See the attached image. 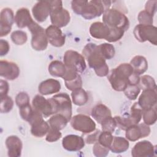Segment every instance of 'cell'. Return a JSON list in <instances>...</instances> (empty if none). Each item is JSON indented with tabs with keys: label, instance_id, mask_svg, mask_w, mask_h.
I'll use <instances>...</instances> for the list:
<instances>
[{
	"label": "cell",
	"instance_id": "obj_28",
	"mask_svg": "<svg viewBox=\"0 0 157 157\" xmlns=\"http://www.w3.org/2000/svg\"><path fill=\"white\" fill-rule=\"evenodd\" d=\"M130 64L133 68L134 72L138 75L144 74L148 69V61L144 56L141 55L134 56L130 61Z\"/></svg>",
	"mask_w": 157,
	"mask_h": 157
},
{
	"label": "cell",
	"instance_id": "obj_33",
	"mask_svg": "<svg viewBox=\"0 0 157 157\" xmlns=\"http://www.w3.org/2000/svg\"><path fill=\"white\" fill-rule=\"evenodd\" d=\"M98 47L99 53L105 60L111 59L114 57L115 50L112 44L109 43H102L98 45Z\"/></svg>",
	"mask_w": 157,
	"mask_h": 157
},
{
	"label": "cell",
	"instance_id": "obj_48",
	"mask_svg": "<svg viewBox=\"0 0 157 157\" xmlns=\"http://www.w3.org/2000/svg\"><path fill=\"white\" fill-rule=\"evenodd\" d=\"M156 3L157 1L156 0L148 1L145 6V10L154 16L156 11Z\"/></svg>",
	"mask_w": 157,
	"mask_h": 157
},
{
	"label": "cell",
	"instance_id": "obj_31",
	"mask_svg": "<svg viewBox=\"0 0 157 157\" xmlns=\"http://www.w3.org/2000/svg\"><path fill=\"white\" fill-rule=\"evenodd\" d=\"M69 120L62 114H53L48 120L50 127L59 131L63 129L67 125Z\"/></svg>",
	"mask_w": 157,
	"mask_h": 157
},
{
	"label": "cell",
	"instance_id": "obj_13",
	"mask_svg": "<svg viewBox=\"0 0 157 157\" xmlns=\"http://www.w3.org/2000/svg\"><path fill=\"white\" fill-rule=\"evenodd\" d=\"M32 106L34 110L40 113L43 117L47 118L54 114L53 108L49 99L36 94L33 99Z\"/></svg>",
	"mask_w": 157,
	"mask_h": 157
},
{
	"label": "cell",
	"instance_id": "obj_12",
	"mask_svg": "<svg viewBox=\"0 0 157 157\" xmlns=\"http://www.w3.org/2000/svg\"><path fill=\"white\" fill-rule=\"evenodd\" d=\"M43 118L40 113L34 110V113L28 123L31 127V133L34 137H44L47 134L50 128L48 123L45 121Z\"/></svg>",
	"mask_w": 157,
	"mask_h": 157
},
{
	"label": "cell",
	"instance_id": "obj_39",
	"mask_svg": "<svg viewBox=\"0 0 157 157\" xmlns=\"http://www.w3.org/2000/svg\"><path fill=\"white\" fill-rule=\"evenodd\" d=\"M100 124L103 131H107L111 133H113L117 128L116 121L114 117H112V116L104 118Z\"/></svg>",
	"mask_w": 157,
	"mask_h": 157
},
{
	"label": "cell",
	"instance_id": "obj_23",
	"mask_svg": "<svg viewBox=\"0 0 157 157\" xmlns=\"http://www.w3.org/2000/svg\"><path fill=\"white\" fill-rule=\"evenodd\" d=\"M7 148V155L10 157H19L21 155L23 143L17 136H8L5 141Z\"/></svg>",
	"mask_w": 157,
	"mask_h": 157
},
{
	"label": "cell",
	"instance_id": "obj_19",
	"mask_svg": "<svg viewBox=\"0 0 157 157\" xmlns=\"http://www.w3.org/2000/svg\"><path fill=\"white\" fill-rule=\"evenodd\" d=\"M20 69L17 64L12 61L1 60L0 75L8 80H13L20 75Z\"/></svg>",
	"mask_w": 157,
	"mask_h": 157
},
{
	"label": "cell",
	"instance_id": "obj_42",
	"mask_svg": "<svg viewBox=\"0 0 157 157\" xmlns=\"http://www.w3.org/2000/svg\"><path fill=\"white\" fill-rule=\"evenodd\" d=\"M110 34L105 39L109 42H115L119 40L123 37L125 32L123 29L117 28H110Z\"/></svg>",
	"mask_w": 157,
	"mask_h": 157
},
{
	"label": "cell",
	"instance_id": "obj_5",
	"mask_svg": "<svg viewBox=\"0 0 157 157\" xmlns=\"http://www.w3.org/2000/svg\"><path fill=\"white\" fill-rule=\"evenodd\" d=\"M51 12L50 20L53 25L58 28H63L68 25L71 20L69 11L63 7L61 1H50Z\"/></svg>",
	"mask_w": 157,
	"mask_h": 157
},
{
	"label": "cell",
	"instance_id": "obj_8",
	"mask_svg": "<svg viewBox=\"0 0 157 157\" xmlns=\"http://www.w3.org/2000/svg\"><path fill=\"white\" fill-rule=\"evenodd\" d=\"M28 28L31 33V44L33 48L36 51L45 50L48 44L45 29L35 21H33Z\"/></svg>",
	"mask_w": 157,
	"mask_h": 157
},
{
	"label": "cell",
	"instance_id": "obj_3",
	"mask_svg": "<svg viewBox=\"0 0 157 157\" xmlns=\"http://www.w3.org/2000/svg\"><path fill=\"white\" fill-rule=\"evenodd\" d=\"M82 55L86 60L90 67L92 68L99 77H105L109 72L105 59L99 53L98 45L92 42L85 45L82 50Z\"/></svg>",
	"mask_w": 157,
	"mask_h": 157
},
{
	"label": "cell",
	"instance_id": "obj_36",
	"mask_svg": "<svg viewBox=\"0 0 157 157\" xmlns=\"http://www.w3.org/2000/svg\"><path fill=\"white\" fill-rule=\"evenodd\" d=\"M10 38L12 41L17 45L25 44L28 40L26 33L21 30H16L12 32L10 35Z\"/></svg>",
	"mask_w": 157,
	"mask_h": 157
},
{
	"label": "cell",
	"instance_id": "obj_41",
	"mask_svg": "<svg viewBox=\"0 0 157 157\" xmlns=\"http://www.w3.org/2000/svg\"><path fill=\"white\" fill-rule=\"evenodd\" d=\"M19 113L23 120L29 122L34 113V109L30 104H28L19 107Z\"/></svg>",
	"mask_w": 157,
	"mask_h": 157
},
{
	"label": "cell",
	"instance_id": "obj_15",
	"mask_svg": "<svg viewBox=\"0 0 157 157\" xmlns=\"http://www.w3.org/2000/svg\"><path fill=\"white\" fill-rule=\"evenodd\" d=\"M156 146L150 141L144 140L136 143L131 150L133 157H151L156 155Z\"/></svg>",
	"mask_w": 157,
	"mask_h": 157
},
{
	"label": "cell",
	"instance_id": "obj_14",
	"mask_svg": "<svg viewBox=\"0 0 157 157\" xmlns=\"http://www.w3.org/2000/svg\"><path fill=\"white\" fill-rule=\"evenodd\" d=\"M125 131L126 139L129 141L135 142L141 138L148 136L151 129L148 125L144 123L132 125L128 128Z\"/></svg>",
	"mask_w": 157,
	"mask_h": 157
},
{
	"label": "cell",
	"instance_id": "obj_7",
	"mask_svg": "<svg viewBox=\"0 0 157 157\" xmlns=\"http://www.w3.org/2000/svg\"><path fill=\"white\" fill-rule=\"evenodd\" d=\"M142 117V110L136 102L131 106L129 114L123 117L115 116L114 118L117 123V127L125 131L129 126L138 124Z\"/></svg>",
	"mask_w": 157,
	"mask_h": 157
},
{
	"label": "cell",
	"instance_id": "obj_21",
	"mask_svg": "<svg viewBox=\"0 0 157 157\" xmlns=\"http://www.w3.org/2000/svg\"><path fill=\"white\" fill-rule=\"evenodd\" d=\"M156 90L148 89L142 91V93L139 98L137 104L143 111L156 106Z\"/></svg>",
	"mask_w": 157,
	"mask_h": 157
},
{
	"label": "cell",
	"instance_id": "obj_16",
	"mask_svg": "<svg viewBox=\"0 0 157 157\" xmlns=\"http://www.w3.org/2000/svg\"><path fill=\"white\" fill-rule=\"evenodd\" d=\"M13 10L8 7L4 8L0 13V36L1 37L7 36L12 29L14 21Z\"/></svg>",
	"mask_w": 157,
	"mask_h": 157
},
{
	"label": "cell",
	"instance_id": "obj_29",
	"mask_svg": "<svg viewBox=\"0 0 157 157\" xmlns=\"http://www.w3.org/2000/svg\"><path fill=\"white\" fill-rule=\"evenodd\" d=\"M129 147V142L127 139L121 136H113L110 150L114 153H122L128 150Z\"/></svg>",
	"mask_w": 157,
	"mask_h": 157
},
{
	"label": "cell",
	"instance_id": "obj_17",
	"mask_svg": "<svg viewBox=\"0 0 157 157\" xmlns=\"http://www.w3.org/2000/svg\"><path fill=\"white\" fill-rule=\"evenodd\" d=\"M51 3L50 1H37L32 8V13L34 19L42 23L46 20L50 15Z\"/></svg>",
	"mask_w": 157,
	"mask_h": 157
},
{
	"label": "cell",
	"instance_id": "obj_6",
	"mask_svg": "<svg viewBox=\"0 0 157 157\" xmlns=\"http://www.w3.org/2000/svg\"><path fill=\"white\" fill-rule=\"evenodd\" d=\"M49 100L52 104L54 114H62L70 121L72 117V101L69 94L66 93H60L54 95Z\"/></svg>",
	"mask_w": 157,
	"mask_h": 157
},
{
	"label": "cell",
	"instance_id": "obj_44",
	"mask_svg": "<svg viewBox=\"0 0 157 157\" xmlns=\"http://www.w3.org/2000/svg\"><path fill=\"white\" fill-rule=\"evenodd\" d=\"M109 151L110 149L109 148L102 145L98 142L94 144L93 147V153L97 157H105L109 154Z\"/></svg>",
	"mask_w": 157,
	"mask_h": 157
},
{
	"label": "cell",
	"instance_id": "obj_50",
	"mask_svg": "<svg viewBox=\"0 0 157 157\" xmlns=\"http://www.w3.org/2000/svg\"><path fill=\"white\" fill-rule=\"evenodd\" d=\"M9 90V85L6 80H0V96L2 97L7 95Z\"/></svg>",
	"mask_w": 157,
	"mask_h": 157
},
{
	"label": "cell",
	"instance_id": "obj_49",
	"mask_svg": "<svg viewBox=\"0 0 157 157\" xmlns=\"http://www.w3.org/2000/svg\"><path fill=\"white\" fill-rule=\"evenodd\" d=\"M10 50L9 42L4 39L0 40V56H3L7 55Z\"/></svg>",
	"mask_w": 157,
	"mask_h": 157
},
{
	"label": "cell",
	"instance_id": "obj_10",
	"mask_svg": "<svg viewBox=\"0 0 157 157\" xmlns=\"http://www.w3.org/2000/svg\"><path fill=\"white\" fill-rule=\"evenodd\" d=\"M135 38L140 42H150L151 44H157V28L154 25L138 24L134 29Z\"/></svg>",
	"mask_w": 157,
	"mask_h": 157
},
{
	"label": "cell",
	"instance_id": "obj_34",
	"mask_svg": "<svg viewBox=\"0 0 157 157\" xmlns=\"http://www.w3.org/2000/svg\"><path fill=\"white\" fill-rule=\"evenodd\" d=\"M142 118L145 124L150 126L154 124L157 120L156 106L142 111Z\"/></svg>",
	"mask_w": 157,
	"mask_h": 157
},
{
	"label": "cell",
	"instance_id": "obj_1",
	"mask_svg": "<svg viewBox=\"0 0 157 157\" xmlns=\"http://www.w3.org/2000/svg\"><path fill=\"white\" fill-rule=\"evenodd\" d=\"M107 78L112 88L117 91H123L128 85H139V75L134 72L132 67L128 63H121L112 69Z\"/></svg>",
	"mask_w": 157,
	"mask_h": 157
},
{
	"label": "cell",
	"instance_id": "obj_46",
	"mask_svg": "<svg viewBox=\"0 0 157 157\" xmlns=\"http://www.w3.org/2000/svg\"><path fill=\"white\" fill-rule=\"evenodd\" d=\"M101 132L99 129H95L94 131L91 132L90 133L83 134V138L85 142V143L88 144H93L98 142L99 135Z\"/></svg>",
	"mask_w": 157,
	"mask_h": 157
},
{
	"label": "cell",
	"instance_id": "obj_40",
	"mask_svg": "<svg viewBox=\"0 0 157 157\" xmlns=\"http://www.w3.org/2000/svg\"><path fill=\"white\" fill-rule=\"evenodd\" d=\"M113 139V136L112 135V133L102 131L100 132L99 135L98 142L102 145L110 149V147L112 142Z\"/></svg>",
	"mask_w": 157,
	"mask_h": 157
},
{
	"label": "cell",
	"instance_id": "obj_43",
	"mask_svg": "<svg viewBox=\"0 0 157 157\" xmlns=\"http://www.w3.org/2000/svg\"><path fill=\"white\" fill-rule=\"evenodd\" d=\"M153 17L154 16L151 15L145 10H143L139 13L137 20L139 22V24L153 25Z\"/></svg>",
	"mask_w": 157,
	"mask_h": 157
},
{
	"label": "cell",
	"instance_id": "obj_2",
	"mask_svg": "<svg viewBox=\"0 0 157 157\" xmlns=\"http://www.w3.org/2000/svg\"><path fill=\"white\" fill-rule=\"evenodd\" d=\"M112 1L101 0H74L71 8L76 14L86 20H91L103 15L110 7Z\"/></svg>",
	"mask_w": 157,
	"mask_h": 157
},
{
	"label": "cell",
	"instance_id": "obj_25",
	"mask_svg": "<svg viewBox=\"0 0 157 157\" xmlns=\"http://www.w3.org/2000/svg\"><path fill=\"white\" fill-rule=\"evenodd\" d=\"M90 34L93 38L98 39H106L110 34V28L102 22L96 21L90 27Z\"/></svg>",
	"mask_w": 157,
	"mask_h": 157
},
{
	"label": "cell",
	"instance_id": "obj_38",
	"mask_svg": "<svg viewBox=\"0 0 157 157\" xmlns=\"http://www.w3.org/2000/svg\"><path fill=\"white\" fill-rule=\"evenodd\" d=\"M140 90L139 85H128L123 91L128 99L134 101L137 98Z\"/></svg>",
	"mask_w": 157,
	"mask_h": 157
},
{
	"label": "cell",
	"instance_id": "obj_26",
	"mask_svg": "<svg viewBox=\"0 0 157 157\" xmlns=\"http://www.w3.org/2000/svg\"><path fill=\"white\" fill-rule=\"evenodd\" d=\"M14 21L19 28L28 27L34 21L31 16L29 10L25 7H21L16 12Z\"/></svg>",
	"mask_w": 157,
	"mask_h": 157
},
{
	"label": "cell",
	"instance_id": "obj_35",
	"mask_svg": "<svg viewBox=\"0 0 157 157\" xmlns=\"http://www.w3.org/2000/svg\"><path fill=\"white\" fill-rule=\"evenodd\" d=\"M139 85L143 90L148 89L156 90V85L154 78L148 75H144L140 77Z\"/></svg>",
	"mask_w": 157,
	"mask_h": 157
},
{
	"label": "cell",
	"instance_id": "obj_47",
	"mask_svg": "<svg viewBox=\"0 0 157 157\" xmlns=\"http://www.w3.org/2000/svg\"><path fill=\"white\" fill-rule=\"evenodd\" d=\"M61 136L62 134L60 131L50 128L48 132L47 133L45 139L48 142H54L58 140Z\"/></svg>",
	"mask_w": 157,
	"mask_h": 157
},
{
	"label": "cell",
	"instance_id": "obj_22",
	"mask_svg": "<svg viewBox=\"0 0 157 157\" xmlns=\"http://www.w3.org/2000/svg\"><path fill=\"white\" fill-rule=\"evenodd\" d=\"M64 80L66 87L71 91L82 88V79L80 75L77 72L67 69L66 74L62 77Z\"/></svg>",
	"mask_w": 157,
	"mask_h": 157
},
{
	"label": "cell",
	"instance_id": "obj_32",
	"mask_svg": "<svg viewBox=\"0 0 157 157\" xmlns=\"http://www.w3.org/2000/svg\"><path fill=\"white\" fill-rule=\"evenodd\" d=\"M71 98L72 102L78 106H82L88 101V94L82 88L76 89L72 91Z\"/></svg>",
	"mask_w": 157,
	"mask_h": 157
},
{
	"label": "cell",
	"instance_id": "obj_45",
	"mask_svg": "<svg viewBox=\"0 0 157 157\" xmlns=\"http://www.w3.org/2000/svg\"><path fill=\"white\" fill-rule=\"evenodd\" d=\"M29 101L30 99L29 95L25 91L19 92L15 97V103L18 108L29 104Z\"/></svg>",
	"mask_w": 157,
	"mask_h": 157
},
{
	"label": "cell",
	"instance_id": "obj_9",
	"mask_svg": "<svg viewBox=\"0 0 157 157\" xmlns=\"http://www.w3.org/2000/svg\"><path fill=\"white\" fill-rule=\"evenodd\" d=\"M63 61L66 68L72 69L78 74L83 73L86 68L84 56L75 50H67L64 54Z\"/></svg>",
	"mask_w": 157,
	"mask_h": 157
},
{
	"label": "cell",
	"instance_id": "obj_37",
	"mask_svg": "<svg viewBox=\"0 0 157 157\" xmlns=\"http://www.w3.org/2000/svg\"><path fill=\"white\" fill-rule=\"evenodd\" d=\"M13 101L8 95L1 97L0 111L2 113H7L12 110L13 107Z\"/></svg>",
	"mask_w": 157,
	"mask_h": 157
},
{
	"label": "cell",
	"instance_id": "obj_30",
	"mask_svg": "<svg viewBox=\"0 0 157 157\" xmlns=\"http://www.w3.org/2000/svg\"><path fill=\"white\" fill-rule=\"evenodd\" d=\"M48 70L51 75L56 77H63L66 74L67 68L64 63L59 60H54L49 64Z\"/></svg>",
	"mask_w": 157,
	"mask_h": 157
},
{
	"label": "cell",
	"instance_id": "obj_11",
	"mask_svg": "<svg viewBox=\"0 0 157 157\" xmlns=\"http://www.w3.org/2000/svg\"><path fill=\"white\" fill-rule=\"evenodd\" d=\"M71 127L83 134L90 133L96 129L94 121L89 116L84 114H77L72 117L70 120Z\"/></svg>",
	"mask_w": 157,
	"mask_h": 157
},
{
	"label": "cell",
	"instance_id": "obj_20",
	"mask_svg": "<svg viewBox=\"0 0 157 157\" xmlns=\"http://www.w3.org/2000/svg\"><path fill=\"white\" fill-rule=\"evenodd\" d=\"M85 142L82 136L69 134L62 139L63 147L69 151H78L85 147Z\"/></svg>",
	"mask_w": 157,
	"mask_h": 157
},
{
	"label": "cell",
	"instance_id": "obj_27",
	"mask_svg": "<svg viewBox=\"0 0 157 157\" xmlns=\"http://www.w3.org/2000/svg\"><path fill=\"white\" fill-rule=\"evenodd\" d=\"M91 117L98 123L107 117L112 116V112L110 109L103 104H98L95 105L91 111Z\"/></svg>",
	"mask_w": 157,
	"mask_h": 157
},
{
	"label": "cell",
	"instance_id": "obj_24",
	"mask_svg": "<svg viewBox=\"0 0 157 157\" xmlns=\"http://www.w3.org/2000/svg\"><path fill=\"white\" fill-rule=\"evenodd\" d=\"M61 90L60 82L54 78H48L42 81L38 86V91L42 95H50L58 93Z\"/></svg>",
	"mask_w": 157,
	"mask_h": 157
},
{
	"label": "cell",
	"instance_id": "obj_18",
	"mask_svg": "<svg viewBox=\"0 0 157 157\" xmlns=\"http://www.w3.org/2000/svg\"><path fill=\"white\" fill-rule=\"evenodd\" d=\"M45 33L48 42L52 46L61 47L64 45L66 37L59 28L50 25L45 29Z\"/></svg>",
	"mask_w": 157,
	"mask_h": 157
},
{
	"label": "cell",
	"instance_id": "obj_4",
	"mask_svg": "<svg viewBox=\"0 0 157 157\" xmlns=\"http://www.w3.org/2000/svg\"><path fill=\"white\" fill-rule=\"evenodd\" d=\"M103 23L110 28H117L127 31L129 28V21L126 15L120 10L109 9L102 15Z\"/></svg>",
	"mask_w": 157,
	"mask_h": 157
}]
</instances>
